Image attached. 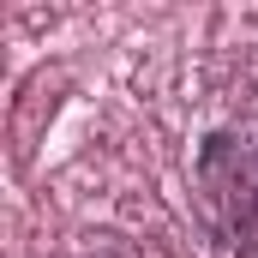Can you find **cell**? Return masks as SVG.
<instances>
[{"label":"cell","mask_w":258,"mask_h":258,"mask_svg":"<svg viewBox=\"0 0 258 258\" xmlns=\"http://www.w3.org/2000/svg\"><path fill=\"white\" fill-rule=\"evenodd\" d=\"M198 192L210 222L222 228V240L234 258H258V144L234 132H210L198 150Z\"/></svg>","instance_id":"1"}]
</instances>
